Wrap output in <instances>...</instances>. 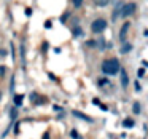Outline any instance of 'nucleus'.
<instances>
[{
    "label": "nucleus",
    "mask_w": 148,
    "mask_h": 139,
    "mask_svg": "<svg viewBox=\"0 0 148 139\" xmlns=\"http://www.w3.org/2000/svg\"><path fill=\"white\" fill-rule=\"evenodd\" d=\"M121 71V69H119V62H118V59H105V61L102 62V72L105 75H110V77H112V75H116L118 74V72Z\"/></svg>",
    "instance_id": "f257e3e1"
},
{
    "label": "nucleus",
    "mask_w": 148,
    "mask_h": 139,
    "mask_svg": "<svg viewBox=\"0 0 148 139\" xmlns=\"http://www.w3.org/2000/svg\"><path fill=\"white\" fill-rule=\"evenodd\" d=\"M135 11H137V3H134V2H129V3H124V5L121 7L119 15H121V18H129V16H132Z\"/></svg>",
    "instance_id": "f03ea898"
},
{
    "label": "nucleus",
    "mask_w": 148,
    "mask_h": 139,
    "mask_svg": "<svg viewBox=\"0 0 148 139\" xmlns=\"http://www.w3.org/2000/svg\"><path fill=\"white\" fill-rule=\"evenodd\" d=\"M105 29H107V21L102 19V18L94 19L92 24H91V30H92L94 34H100V32H103Z\"/></svg>",
    "instance_id": "7ed1b4c3"
},
{
    "label": "nucleus",
    "mask_w": 148,
    "mask_h": 139,
    "mask_svg": "<svg viewBox=\"0 0 148 139\" xmlns=\"http://www.w3.org/2000/svg\"><path fill=\"white\" fill-rule=\"evenodd\" d=\"M129 27H131V23H124V24H123V27H121V30H119V40H121V43H124Z\"/></svg>",
    "instance_id": "20e7f679"
},
{
    "label": "nucleus",
    "mask_w": 148,
    "mask_h": 139,
    "mask_svg": "<svg viewBox=\"0 0 148 139\" xmlns=\"http://www.w3.org/2000/svg\"><path fill=\"white\" fill-rule=\"evenodd\" d=\"M132 50V43H129V42H124L121 45V50H119V53H121V55H127L129 51H131Z\"/></svg>",
    "instance_id": "39448f33"
},
{
    "label": "nucleus",
    "mask_w": 148,
    "mask_h": 139,
    "mask_svg": "<svg viewBox=\"0 0 148 139\" xmlns=\"http://www.w3.org/2000/svg\"><path fill=\"white\" fill-rule=\"evenodd\" d=\"M119 80H121V86H123V88H126V86H127L129 78H127V74H126V71H124V69L121 71V78H119Z\"/></svg>",
    "instance_id": "423d86ee"
},
{
    "label": "nucleus",
    "mask_w": 148,
    "mask_h": 139,
    "mask_svg": "<svg viewBox=\"0 0 148 139\" xmlns=\"http://www.w3.org/2000/svg\"><path fill=\"white\" fill-rule=\"evenodd\" d=\"M96 46L99 48V51H105V40H103V37H99V40L96 42Z\"/></svg>",
    "instance_id": "0eeeda50"
},
{
    "label": "nucleus",
    "mask_w": 148,
    "mask_h": 139,
    "mask_svg": "<svg viewBox=\"0 0 148 139\" xmlns=\"http://www.w3.org/2000/svg\"><path fill=\"white\" fill-rule=\"evenodd\" d=\"M72 113H73L75 117H78V118H81V120H86V122H92V118H89V117L83 115V113L78 112V110H72Z\"/></svg>",
    "instance_id": "6e6552de"
},
{
    "label": "nucleus",
    "mask_w": 148,
    "mask_h": 139,
    "mask_svg": "<svg viewBox=\"0 0 148 139\" xmlns=\"http://www.w3.org/2000/svg\"><path fill=\"white\" fill-rule=\"evenodd\" d=\"M135 123H134V120L132 118H124L123 120V126H126V128H132Z\"/></svg>",
    "instance_id": "1a4fd4ad"
},
{
    "label": "nucleus",
    "mask_w": 148,
    "mask_h": 139,
    "mask_svg": "<svg viewBox=\"0 0 148 139\" xmlns=\"http://www.w3.org/2000/svg\"><path fill=\"white\" fill-rule=\"evenodd\" d=\"M23 101H24L23 94H16V96H14V106H21V104H23Z\"/></svg>",
    "instance_id": "9d476101"
},
{
    "label": "nucleus",
    "mask_w": 148,
    "mask_h": 139,
    "mask_svg": "<svg viewBox=\"0 0 148 139\" xmlns=\"http://www.w3.org/2000/svg\"><path fill=\"white\" fill-rule=\"evenodd\" d=\"M94 3H96L97 7H107V5L110 3V0H94Z\"/></svg>",
    "instance_id": "9b49d317"
},
{
    "label": "nucleus",
    "mask_w": 148,
    "mask_h": 139,
    "mask_svg": "<svg viewBox=\"0 0 148 139\" xmlns=\"http://www.w3.org/2000/svg\"><path fill=\"white\" fill-rule=\"evenodd\" d=\"M132 112H134L135 115H138V113H140V104H138V102H135L134 106H132Z\"/></svg>",
    "instance_id": "f8f14e48"
},
{
    "label": "nucleus",
    "mask_w": 148,
    "mask_h": 139,
    "mask_svg": "<svg viewBox=\"0 0 148 139\" xmlns=\"http://www.w3.org/2000/svg\"><path fill=\"white\" fill-rule=\"evenodd\" d=\"M73 35L75 37H83V30H81L80 27H75V29H73Z\"/></svg>",
    "instance_id": "ddd939ff"
},
{
    "label": "nucleus",
    "mask_w": 148,
    "mask_h": 139,
    "mask_svg": "<svg viewBox=\"0 0 148 139\" xmlns=\"http://www.w3.org/2000/svg\"><path fill=\"white\" fill-rule=\"evenodd\" d=\"M72 5H73L75 8H80L81 5H83V0H72Z\"/></svg>",
    "instance_id": "4468645a"
},
{
    "label": "nucleus",
    "mask_w": 148,
    "mask_h": 139,
    "mask_svg": "<svg viewBox=\"0 0 148 139\" xmlns=\"http://www.w3.org/2000/svg\"><path fill=\"white\" fill-rule=\"evenodd\" d=\"M5 74H7V67L5 66H0V77H5Z\"/></svg>",
    "instance_id": "2eb2a0df"
},
{
    "label": "nucleus",
    "mask_w": 148,
    "mask_h": 139,
    "mask_svg": "<svg viewBox=\"0 0 148 139\" xmlns=\"http://www.w3.org/2000/svg\"><path fill=\"white\" fill-rule=\"evenodd\" d=\"M70 136H72L73 139H78V133H77V129H72V131H70Z\"/></svg>",
    "instance_id": "dca6fc26"
},
{
    "label": "nucleus",
    "mask_w": 148,
    "mask_h": 139,
    "mask_svg": "<svg viewBox=\"0 0 148 139\" xmlns=\"http://www.w3.org/2000/svg\"><path fill=\"white\" fill-rule=\"evenodd\" d=\"M137 75H138V77H143V75H145V69L143 67H142V69H138V72H137Z\"/></svg>",
    "instance_id": "f3484780"
},
{
    "label": "nucleus",
    "mask_w": 148,
    "mask_h": 139,
    "mask_svg": "<svg viewBox=\"0 0 148 139\" xmlns=\"http://www.w3.org/2000/svg\"><path fill=\"white\" fill-rule=\"evenodd\" d=\"M134 88H135V91H140L142 90V86H140V83H138V82H135V83H134Z\"/></svg>",
    "instance_id": "a211bd4d"
},
{
    "label": "nucleus",
    "mask_w": 148,
    "mask_h": 139,
    "mask_svg": "<svg viewBox=\"0 0 148 139\" xmlns=\"http://www.w3.org/2000/svg\"><path fill=\"white\" fill-rule=\"evenodd\" d=\"M11 118H16V109H13V110H11Z\"/></svg>",
    "instance_id": "6ab92c4d"
},
{
    "label": "nucleus",
    "mask_w": 148,
    "mask_h": 139,
    "mask_svg": "<svg viewBox=\"0 0 148 139\" xmlns=\"http://www.w3.org/2000/svg\"><path fill=\"white\" fill-rule=\"evenodd\" d=\"M51 26H53L51 21H46V23H45V27H48V29H51Z\"/></svg>",
    "instance_id": "aec40b11"
},
{
    "label": "nucleus",
    "mask_w": 148,
    "mask_h": 139,
    "mask_svg": "<svg viewBox=\"0 0 148 139\" xmlns=\"http://www.w3.org/2000/svg\"><path fill=\"white\" fill-rule=\"evenodd\" d=\"M26 15H27V16H30V15H32V10H30V8H27V10H26Z\"/></svg>",
    "instance_id": "412c9836"
},
{
    "label": "nucleus",
    "mask_w": 148,
    "mask_h": 139,
    "mask_svg": "<svg viewBox=\"0 0 148 139\" xmlns=\"http://www.w3.org/2000/svg\"><path fill=\"white\" fill-rule=\"evenodd\" d=\"M92 102L96 104V106H100V101L99 99H92Z\"/></svg>",
    "instance_id": "4be33fe9"
},
{
    "label": "nucleus",
    "mask_w": 148,
    "mask_h": 139,
    "mask_svg": "<svg viewBox=\"0 0 148 139\" xmlns=\"http://www.w3.org/2000/svg\"><path fill=\"white\" fill-rule=\"evenodd\" d=\"M0 55H2V56H5V55H7V51H5V50H2V48H0Z\"/></svg>",
    "instance_id": "5701e85b"
},
{
    "label": "nucleus",
    "mask_w": 148,
    "mask_h": 139,
    "mask_svg": "<svg viewBox=\"0 0 148 139\" xmlns=\"http://www.w3.org/2000/svg\"><path fill=\"white\" fill-rule=\"evenodd\" d=\"M43 139H49V134L46 133V134H43Z\"/></svg>",
    "instance_id": "b1692460"
},
{
    "label": "nucleus",
    "mask_w": 148,
    "mask_h": 139,
    "mask_svg": "<svg viewBox=\"0 0 148 139\" xmlns=\"http://www.w3.org/2000/svg\"><path fill=\"white\" fill-rule=\"evenodd\" d=\"M0 101H2V91H0Z\"/></svg>",
    "instance_id": "393cba45"
}]
</instances>
